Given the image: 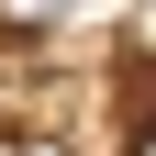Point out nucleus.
<instances>
[{"label": "nucleus", "instance_id": "f257e3e1", "mask_svg": "<svg viewBox=\"0 0 156 156\" xmlns=\"http://www.w3.org/2000/svg\"><path fill=\"white\" fill-rule=\"evenodd\" d=\"M56 11H78V0H0V23H11V34H45Z\"/></svg>", "mask_w": 156, "mask_h": 156}, {"label": "nucleus", "instance_id": "f03ea898", "mask_svg": "<svg viewBox=\"0 0 156 156\" xmlns=\"http://www.w3.org/2000/svg\"><path fill=\"white\" fill-rule=\"evenodd\" d=\"M0 156H67V145H23V134H0Z\"/></svg>", "mask_w": 156, "mask_h": 156}]
</instances>
